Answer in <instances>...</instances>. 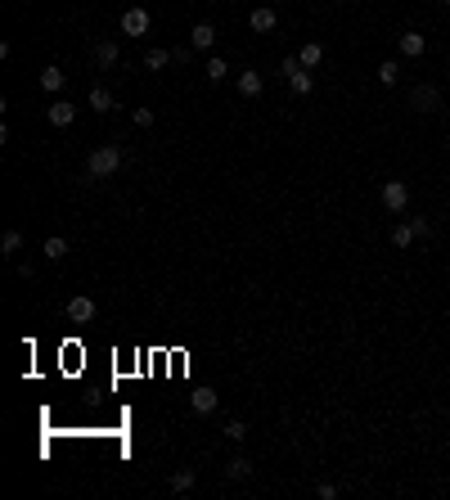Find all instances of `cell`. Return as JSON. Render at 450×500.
I'll return each mask as SVG.
<instances>
[{"label": "cell", "instance_id": "cell-1", "mask_svg": "<svg viewBox=\"0 0 450 500\" xmlns=\"http://www.w3.org/2000/svg\"><path fill=\"white\" fill-rule=\"evenodd\" d=\"M86 172H90V180H108V176H117V172H122V149H113V144H100V149H90Z\"/></svg>", "mask_w": 450, "mask_h": 500}, {"label": "cell", "instance_id": "cell-2", "mask_svg": "<svg viewBox=\"0 0 450 500\" xmlns=\"http://www.w3.org/2000/svg\"><path fill=\"white\" fill-rule=\"evenodd\" d=\"M379 199H383L387 212H405V207H410V185H405V180H383Z\"/></svg>", "mask_w": 450, "mask_h": 500}, {"label": "cell", "instance_id": "cell-3", "mask_svg": "<svg viewBox=\"0 0 450 500\" xmlns=\"http://www.w3.org/2000/svg\"><path fill=\"white\" fill-rule=\"evenodd\" d=\"M149 28H153V18H149L144 5H131L126 14H122V36H149Z\"/></svg>", "mask_w": 450, "mask_h": 500}, {"label": "cell", "instance_id": "cell-4", "mask_svg": "<svg viewBox=\"0 0 450 500\" xmlns=\"http://www.w3.org/2000/svg\"><path fill=\"white\" fill-rule=\"evenodd\" d=\"M216 406H221L216 388H194V393H189V410H194V414H212Z\"/></svg>", "mask_w": 450, "mask_h": 500}, {"label": "cell", "instance_id": "cell-5", "mask_svg": "<svg viewBox=\"0 0 450 500\" xmlns=\"http://www.w3.org/2000/svg\"><path fill=\"white\" fill-rule=\"evenodd\" d=\"M68 320L72 325H90L95 320V302L90 298H68Z\"/></svg>", "mask_w": 450, "mask_h": 500}, {"label": "cell", "instance_id": "cell-6", "mask_svg": "<svg viewBox=\"0 0 450 500\" xmlns=\"http://www.w3.org/2000/svg\"><path fill=\"white\" fill-rule=\"evenodd\" d=\"M248 28L252 32H275L279 28V14H275L271 5H261V9H252V14H248Z\"/></svg>", "mask_w": 450, "mask_h": 500}, {"label": "cell", "instance_id": "cell-7", "mask_svg": "<svg viewBox=\"0 0 450 500\" xmlns=\"http://www.w3.org/2000/svg\"><path fill=\"white\" fill-rule=\"evenodd\" d=\"M72 117H77V108H72L68 100H54L50 108H45V122H50V127H72Z\"/></svg>", "mask_w": 450, "mask_h": 500}, {"label": "cell", "instance_id": "cell-8", "mask_svg": "<svg viewBox=\"0 0 450 500\" xmlns=\"http://www.w3.org/2000/svg\"><path fill=\"white\" fill-rule=\"evenodd\" d=\"M266 91V81H261V72H252V68H243L239 72V95L243 100H257V95Z\"/></svg>", "mask_w": 450, "mask_h": 500}, {"label": "cell", "instance_id": "cell-9", "mask_svg": "<svg viewBox=\"0 0 450 500\" xmlns=\"http://www.w3.org/2000/svg\"><path fill=\"white\" fill-rule=\"evenodd\" d=\"M189 45H194V50H212V45H216V28H212V23H194V28H189Z\"/></svg>", "mask_w": 450, "mask_h": 500}, {"label": "cell", "instance_id": "cell-10", "mask_svg": "<svg viewBox=\"0 0 450 500\" xmlns=\"http://www.w3.org/2000/svg\"><path fill=\"white\" fill-rule=\"evenodd\" d=\"M396 45H401V54H405V59H423V50H428V41H423L419 32H401Z\"/></svg>", "mask_w": 450, "mask_h": 500}, {"label": "cell", "instance_id": "cell-11", "mask_svg": "<svg viewBox=\"0 0 450 500\" xmlns=\"http://www.w3.org/2000/svg\"><path fill=\"white\" fill-rule=\"evenodd\" d=\"M64 81H68V72L59 68V64H45V68H41V86L50 91V95H59V91H64Z\"/></svg>", "mask_w": 450, "mask_h": 500}, {"label": "cell", "instance_id": "cell-12", "mask_svg": "<svg viewBox=\"0 0 450 500\" xmlns=\"http://www.w3.org/2000/svg\"><path fill=\"white\" fill-rule=\"evenodd\" d=\"M297 59H302V68H311V72H315V68L324 64V45H320V41H307V45L297 50Z\"/></svg>", "mask_w": 450, "mask_h": 500}, {"label": "cell", "instance_id": "cell-13", "mask_svg": "<svg viewBox=\"0 0 450 500\" xmlns=\"http://www.w3.org/2000/svg\"><path fill=\"white\" fill-rule=\"evenodd\" d=\"M95 64H100V68H113L117 64V59H122V50H117V41H100V45H95Z\"/></svg>", "mask_w": 450, "mask_h": 500}, {"label": "cell", "instance_id": "cell-14", "mask_svg": "<svg viewBox=\"0 0 450 500\" xmlns=\"http://www.w3.org/2000/svg\"><path fill=\"white\" fill-rule=\"evenodd\" d=\"M437 104H442L437 86H415V108H423V113H437Z\"/></svg>", "mask_w": 450, "mask_h": 500}, {"label": "cell", "instance_id": "cell-15", "mask_svg": "<svg viewBox=\"0 0 450 500\" xmlns=\"http://www.w3.org/2000/svg\"><path fill=\"white\" fill-rule=\"evenodd\" d=\"M45 257H50V262H64L68 257V239H59V235H50V239H45Z\"/></svg>", "mask_w": 450, "mask_h": 500}, {"label": "cell", "instance_id": "cell-16", "mask_svg": "<svg viewBox=\"0 0 450 500\" xmlns=\"http://www.w3.org/2000/svg\"><path fill=\"white\" fill-rule=\"evenodd\" d=\"M248 473H252V465H248V460H243V455H235V460H230V465H225V478H230V482L248 478Z\"/></svg>", "mask_w": 450, "mask_h": 500}, {"label": "cell", "instance_id": "cell-17", "mask_svg": "<svg viewBox=\"0 0 450 500\" xmlns=\"http://www.w3.org/2000/svg\"><path fill=\"white\" fill-rule=\"evenodd\" d=\"M90 108L95 113H108V108H113V95H108L104 86H90Z\"/></svg>", "mask_w": 450, "mask_h": 500}, {"label": "cell", "instance_id": "cell-18", "mask_svg": "<svg viewBox=\"0 0 450 500\" xmlns=\"http://www.w3.org/2000/svg\"><path fill=\"white\" fill-rule=\"evenodd\" d=\"M410 243H415V230H410V221H405V226H396V230H392V248L405 252Z\"/></svg>", "mask_w": 450, "mask_h": 500}, {"label": "cell", "instance_id": "cell-19", "mask_svg": "<svg viewBox=\"0 0 450 500\" xmlns=\"http://www.w3.org/2000/svg\"><path fill=\"white\" fill-rule=\"evenodd\" d=\"M379 81H383V86H396V81H401V68L392 64V59H383V64H379Z\"/></svg>", "mask_w": 450, "mask_h": 500}, {"label": "cell", "instance_id": "cell-20", "mask_svg": "<svg viewBox=\"0 0 450 500\" xmlns=\"http://www.w3.org/2000/svg\"><path fill=\"white\" fill-rule=\"evenodd\" d=\"M172 492H194V469H176L172 473Z\"/></svg>", "mask_w": 450, "mask_h": 500}, {"label": "cell", "instance_id": "cell-21", "mask_svg": "<svg viewBox=\"0 0 450 500\" xmlns=\"http://www.w3.org/2000/svg\"><path fill=\"white\" fill-rule=\"evenodd\" d=\"M18 248H23V235H18V230H5V239H0V252H5V257H14Z\"/></svg>", "mask_w": 450, "mask_h": 500}, {"label": "cell", "instance_id": "cell-22", "mask_svg": "<svg viewBox=\"0 0 450 500\" xmlns=\"http://www.w3.org/2000/svg\"><path fill=\"white\" fill-rule=\"evenodd\" d=\"M167 64H176L172 50H149V54H144V68H167Z\"/></svg>", "mask_w": 450, "mask_h": 500}, {"label": "cell", "instance_id": "cell-23", "mask_svg": "<svg viewBox=\"0 0 450 500\" xmlns=\"http://www.w3.org/2000/svg\"><path fill=\"white\" fill-rule=\"evenodd\" d=\"M230 77V64L225 59H208V81H225Z\"/></svg>", "mask_w": 450, "mask_h": 500}, {"label": "cell", "instance_id": "cell-24", "mask_svg": "<svg viewBox=\"0 0 450 500\" xmlns=\"http://www.w3.org/2000/svg\"><path fill=\"white\" fill-rule=\"evenodd\" d=\"M225 437H230V442H243V437H248V424H243V419H230V424H225Z\"/></svg>", "mask_w": 450, "mask_h": 500}, {"label": "cell", "instance_id": "cell-25", "mask_svg": "<svg viewBox=\"0 0 450 500\" xmlns=\"http://www.w3.org/2000/svg\"><path fill=\"white\" fill-rule=\"evenodd\" d=\"M131 122H136V127H153V108H131Z\"/></svg>", "mask_w": 450, "mask_h": 500}, {"label": "cell", "instance_id": "cell-26", "mask_svg": "<svg viewBox=\"0 0 450 500\" xmlns=\"http://www.w3.org/2000/svg\"><path fill=\"white\" fill-rule=\"evenodd\" d=\"M410 230H415V239H428L432 235V226L423 221V216H410Z\"/></svg>", "mask_w": 450, "mask_h": 500}, {"label": "cell", "instance_id": "cell-27", "mask_svg": "<svg viewBox=\"0 0 450 500\" xmlns=\"http://www.w3.org/2000/svg\"><path fill=\"white\" fill-rule=\"evenodd\" d=\"M189 54H194V45H172V59H176V64H189Z\"/></svg>", "mask_w": 450, "mask_h": 500}, {"label": "cell", "instance_id": "cell-28", "mask_svg": "<svg viewBox=\"0 0 450 500\" xmlns=\"http://www.w3.org/2000/svg\"><path fill=\"white\" fill-rule=\"evenodd\" d=\"M315 496H320V500H333L338 487H333V482H320V487H315Z\"/></svg>", "mask_w": 450, "mask_h": 500}, {"label": "cell", "instance_id": "cell-29", "mask_svg": "<svg viewBox=\"0 0 450 500\" xmlns=\"http://www.w3.org/2000/svg\"><path fill=\"white\" fill-rule=\"evenodd\" d=\"M437 5H450V0H437Z\"/></svg>", "mask_w": 450, "mask_h": 500}, {"label": "cell", "instance_id": "cell-30", "mask_svg": "<svg viewBox=\"0 0 450 500\" xmlns=\"http://www.w3.org/2000/svg\"><path fill=\"white\" fill-rule=\"evenodd\" d=\"M446 226H450V216H446Z\"/></svg>", "mask_w": 450, "mask_h": 500}]
</instances>
